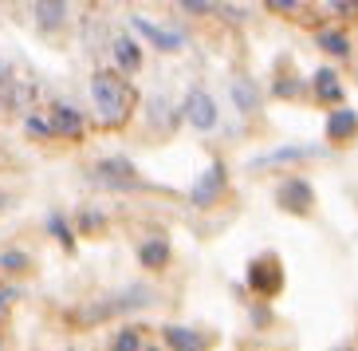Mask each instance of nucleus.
Returning <instances> with one entry per match:
<instances>
[{
  "mask_svg": "<svg viewBox=\"0 0 358 351\" xmlns=\"http://www.w3.org/2000/svg\"><path fill=\"white\" fill-rule=\"evenodd\" d=\"M248 288H252V292H264V296L280 292V288H284V268H280V261H275V256L252 261V265H248Z\"/></svg>",
  "mask_w": 358,
  "mask_h": 351,
  "instance_id": "nucleus-4",
  "label": "nucleus"
},
{
  "mask_svg": "<svg viewBox=\"0 0 358 351\" xmlns=\"http://www.w3.org/2000/svg\"><path fill=\"white\" fill-rule=\"evenodd\" d=\"M138 261L146 268H162L169 261V241H162V237H154V241H146V245L138 249Z\"/></svg>",
  "mask_w": 358,
  "mask_h": 351,
  "instance_id": "nucleus-16",
  "label": "nucleus"
},
{
  "mask_svg": "<svg viewBox=\"0 0 358 351\" xmlns=\"http://www.w3.org/2000/svg\"><path fill=\"white\" fill-rule=\"evenodd\" d=\"M275 205L287 209V213H295V217L311 213V205H315V190H311V181H307V178H284V181H280V190H275Z\"/></svg>",
  "mask_w": 358,
  "mask_h": 351,
  "instance_id": "nucleus-2",
  "label": "nucleus"
},
{
  "mask_svg": "<svg viewBox=\"0 0 358 351\" xmlns=\"http://www.w3.org/2000/svg\"><path fill=\"white\" fill-rule=\"evenodd\" d=\"M115 60H118V67H127V71H138V67H142V52H138V43L130 40V36H118L115 40Z\"/></svg>",
  "mask_w": 358,
  "mask_h": 351,
  "instance_id": "nucleus-17",
  "label": "nucleus"
},
{
  "mask_svg": "<svg viewBox=\"0 0 358 351\" xmlns=\"http://www.w3.org/2000/svg\"><path fill=\"white\" fill-rule=\"evenodd\" d=\"M4 103H8V87L0 83V106H4Z\"/></svg>",
  "mask_w": 358,
  "mask_h": 351,
  "instance_id": "nucleus-25",
  "label": "nucleus"
},
{
  "mask_svg": "<svg viewBox=\"0 0 358 351\" xmlns=\"http://www.w3.org/2000/svg\"><path fill=\"white\" fill-rule=\"evenodd\" d=\"M232 103H236V111H244V115L260 106V91H256L252 75H236V79H232Z\"/></svg>",
  "mask_w": 358,
  "mask_h": 351,
  "instance_id": "nucleus-12",
  "label": "nucleus"
},
{
  "mask_svg": "<svg viewBox=\"0 0 358 351\" xmlns=\"http://www.w3.org/2000/svg\"><path fill=\"white\" fill-rule=\"evenodd\" d=\"M99 225V213H83V229H95Z\"/></svg>",
  "mask_w": 358,
  "mask_h": 351,
  "instance_id": "nucleus-24",
  "label": "nucleus"
},
{
  "mask_svg": "<svg viewBox=\"0 0 358 351\" xmlns=\"http://www.w3.org/2000/svg\"><path fill=\"white\" fill-rule=\"evenodd\" d=\"M315 43L327 55H335V60H347L350 55V36L343 28H323V32H315Z\"/></svg>",
  "mask_w": 358,
  "mask_h": 351,
  "instance_id": "nucleus-13",
  "label": "nucleus"
},
{
  "mask_svg": "<svg viewBox=\"0 0 358 351\" xmlns=\"http://www.w3.org/2000/svg\"><path fill=\"white\" fill-rule=\"evenodd\" d=\"M52 130H59V135H79V130H83V115H79L75 106H67V103H55Z\"/></svg>",
  "mask_w": 358,
  "mask_h": 351,
  "instance_id": "nucleus-14",
  "label": "nucleus"
},
{
  "mask_svg": "<svg viewBox=\"0 0 358 351\" xmlns=\"http://www.w3.org/2000/svg\"><path fill=\"white\" fill-rule=\"evenodd\" d=\"M224 178H229V174H224V166H221V162H213L209 170L193 181L189 202L197 205V209H209V205H217V202H221V190H224Z\"/></svg>",
  "mask_w": 358,
  "mask_h": 351,
  "instance_id": "nucleus-3",
  "label": "nucleus"
},
{
  "mask_svg": "<svg viewBox=\"0 0 358 351\" xmlns=\"http://www.w3.org/2000/svg\"><path fill=\"white\" fill-rule=\"evenodd\" d=\"M95 178L103 181V186H110V190H134L138 186V174H134V166H130L127 158H106V162H99L95 166Z\"/></svg>",
  "mask_w": 358,
  "mask_h": 351,
  "instance_id": "nucleus-7",
  "label": "nucleus"
},
{
  "mask_svg": "<svg viewBox=\"0 0 358 351\" xmlns=\"http://www.w3.org/2000/svg\"><path fill=\"white\" fill-rule=\"evenodd\" d=\"M36 20L52 32V28H59V24L67 20V4L64 0H40V4H36Z\"/></svg>",
  "mask_w": 358,
  "mask_h": 351,
  "instance_id": "nucleus-15",
  "label": "nucleus"
},
{
  "mask_svg": "<svg viewBox=\"0 0 358 351\" xmlns=\"http://www.w3.org/2000/svg\"><path fill=\"white\" fill-rule=\"evenodd\" d=\"M162 336H166V347H173V351H205V336H201V331H193V328L169 324Z\"/></svg>",
  "mask_w": 358,
  "mask_h": 351,
  "instance_id": "nucleus-11",
  "label": "nucleus"
},
{
  "mask_svg": "<svg viewBox=\"0 0 358 351\" xmlns=\"http://www.w3.org/2000/svg\"><path fill=\"white\" fill-rule=\"evenodd\" d=\"M347 351H350V347H347Z\"/></svg>",
  "mask_w": 358,
  "mask_h": 351,
  "instance_id": "nucleus-27",
  "label": "nucleus"
},
{
  "mask_svg": "<svg viewBox=\"0 0 358 351\" xmlns=\"http://www.w3.org/2000/svg\"><path fill=\"white\" fill-rule=\"evenodd\" d=\"M134 28L142 36H146L158 52H181L185 48V32H173V28H158L154 20H146V16H134Z\"/></svg>",
  "mask_w": 358,
  "mask_h": 351,
  "instance_id": "nucleus-8",
  "label": "nucleus"
},
{
  "mask_svg": "<svg viewBox=\"0 0 358 351\" xmlns=\"http://www.w3.org/2000/svg\"><path fill=\"white\" fill-rule=\"evenodd\" d=\"M48 229H52V237H59L67 249H75V241H71V229L64 225V217H48Z\"/></svg>",
  "mask_w": 358,
  "mask_h": 351,
  "instance_id": "nucleus-20",
  "label": "nucleus"
},
{
  "mask_svg": "<svg viewBox=\"0 0 358 351\" xmlns=\"http://www.w3.org/2000/svg\"><path fill=\"white\" fill-rule=\"evenodd\" d=\"M311 91H315V99H323V103H343V83H338L335 67H319V71L311 75Z\"/></svg>",
  "mask_w": 358,
  "mask_h": 351,
  "instance_id": "nucleus-10",
  "label": "nucleus"
},
{
  "mask_svg": "<svg viewBox=\"0 0 358 351\" xmlns=\"http://www.w3.org/2000/svg\"><path fill=\"white\" fill-rule=\"evenodd\" d=\"M0 268H8V273H20V268H28V256L16 253V249H12V253H0Z\"/></svg>",
  "mask_w": 358,
  "mask_h": 351,
  "instance_id": "nucleus-19",
  "label": "nucleus"
},
{
  "mask_svg": "<svg viewBox=\"0 0 358 351\" xmlns=\"http://www.w3.org/2000/svg\"><path fill=\"white\" fill-rule=\"evenodd\" d=\"M110 351H142V340H138V331L127 328V331H118L115 336V347Z\"/></svg>",
  "mask_w": 358,
  "mask_h": 351,
  "instance_id": "nucleus-18",
  "label": "nucleus"
},
{
  "mask_svg": "<svg viewBox=\"0 0 358 351\" xmlns=\"http://www.w3.org/2000/svg\"><path fill=\"white\" fill-rule=\"evenodd\" d=\"M327 150L323 146H280V150H268L260 154L256 162H248L252 170H272V166H292V162H307V158H323Z\"/></svg>",
  "mask_w": 358,
  "mask_h": 351,
  "instance_id": "nucleus-6",
  "label": "nucleus"
},
{
  "mask_svg": "<svg viewBox=\"0 0 358 351\" xmlns=\"http://www.w3.org/2000/svg\"><path fill=\"white\" fill-rule=\"evenodd\" d=\"M12 300V292H0V308H4V304H8Z\"/></svg>",
  "mask_w": 358,
  "mask_h": 351,
  "instance_id": "nucleus-26",
  "label": "nucleus"
},
{
  "mask_svg": "<svg viewBox=\"0 0 358 351\" xmlns=\"http://www.w3.org/2000/svg\"><path fill=\"white\" fill-rule=\"evenodd\" d=\"M185 12H197V16H209V12H217L213 4H201V0H185Z\"/></svg>",
  "mask_w": 358,
  "mask_h": 351,
  "instance_id": "nucleus-23",
  "label": "nucleus"
},
{
  "mask_svg": "<svg viewBox=\"0 0 358 351\" xmlns=\"http://www.w3.org/2000/svg\"><path fill=\"white\" fill-rule=\"evenodd\" d=\"M130 99H134V91L122 83V75L95 71V79H91V103H95V115L103 118L106 127H122L127 123Z\"/></svg>",
  "mask_w": 358,
  "mask_h": 351,
  "instance_id": "nucleus-1",
  "label": "nucleus"
},
{
  "mask_svg": "<svg viewBox=\"0 0 358 351\" xmlns=\"http://www.w3.org/2000/svg\"><path fill=\"white\" fill-rule=\"evenodd\" d=\"M24 127H28V135H40V139L43 135H52V123H43V118H36V115L24 118Z\"/></svg>",
  "mask_w": 358,
  "mask_h": 351,
  "instance_id": "nucleus-22",
  "label": "nucleus"
},
{
  "mask_svg": "<svg viewBox=\"0 0 358 351\" xmlns=\"http://www.w3.org/2000/svg\"><path fill=\"white\" fill-rule=\"evenodd\" d=\"M299 91H303V83H299V79H275V95H280V99H295V95H299Z\"/></svg>",
  "mask_w": 358,
  "mask_h": 351,
  "instance_id": "nucleus-21",
  "label": "nucleus"
},
{
  "mask_svg": "<svg viewBox=\"0 0 358 351\" xmlns=\"http://www.w3.org/2000/svg\"><path fill=\"white\" fill-rule=\"evenodd\" d=\"M358 135V111L350 106H335L331 115H327V139L331 142H347Z\"/></svg>",
  "mask_w": 358,
  "mask_h": 351,
  "instance_id": "nucleus-9",
  "label": "nucleus"
},
{
  "mask_svg": "<svg viewBox=\"0 0 358 351\" xmlns=\"http://www.w3.org/2000/svg\"><path fill=\"white\" fill-rule=\"evenodd\" d=\"M185 118H189L193 130H213L217 127V103L205 87H193L189 95H185Z\"/></svg>",
  "mask_w": 358,
  "mask_h": 351,
  "instance_id": "nucleus-5",
  "label": "nucleus"
}]
</instances>
